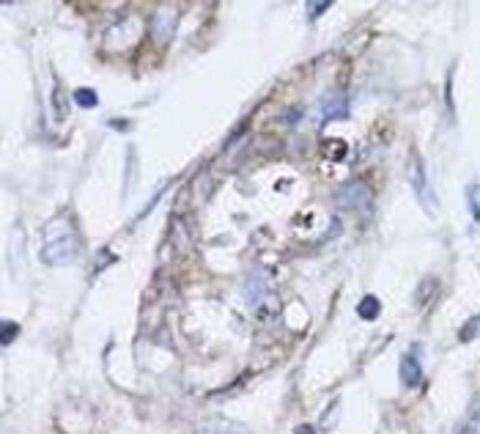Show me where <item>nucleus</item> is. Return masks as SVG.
Masks as SVG:
<instances>
[{
	"mask_svg": "<svg viewBox=\"0 0 480 434\" xmlns=\"http://www.w3.org/2000/svg\"><path fill=\"white\" fill-rule=\"evenodd\" d=\"M75 102H77L80 107H85V110H94V107L99 105V97H96L94 88H77V91H75Z\"/></svg>",
	"mask_w": 480,
	"mask_h": 434,
	"instance_id": "nucleus-11",
	"label": "nucleus"
},
{
	"mask_svg": "<svg viewBox=\"0 0 480 434\" xmlns=\"http://www.w3.org/2000/svg\"><path fill=\"white\" fill-rule=\"evenodd\" d=\"M406 176H409V184H412V190H414V195H417V201L428 209V212H434V203H431V187H428V176H425V168H423V159H420V154H409V159H406Z\"/></svg>",
	"mask_w": 480,
	"mask_h": 434,
	"instance_id": "nucleus-2",
	"label": "nucleus"
},
{
	"mask_svg": "<svg viewBox=\"0 0 480 434\" xmlns=\"http://www.w3.org/2000/svg\"><path fill=\"white\" fill-rule=\"evenodd\" d=\"M321 113L324 118H346L349 116V105H346V97L341 91H330L324 99H321Z\"/></svg>",
	"mask_w": 480,
	"mask_h": 434,
	"instance_id": "nucleus-6",
	"label": "nucleus"
},
{
	"mask_svg": "<svg viewBox=\"0 0 480 434\" xmlns=\"http://www.w3.org/2000/svg\"><path fill=\"white\" fill-rule=\"evenodd\" d=\"M398 374H401V382L406 385V387H414V385H420V360L414 357V355H403L401 357V368H398Z\"/></svg>",
	"mask_w": 480,
	"mask_h": 434,
	"instance_id": "nucleus-7",
	"label": "nucleus"
},
{
	"mask_svg": "<svg viewBox=\"0 0 480 434\" xmlns=\"http://www.w3.org/2000/svg\"><path fill=\"white\" fill-rule=\"evenodd\" d=\"M330 6H332L330 0H327V3H308V17H310V20H319V14H324Z\"/></svg>",
	"mask_w": 480,
	"mask_h": 434,
	"instance_id": "nucleus-15",
	"label": "nucleus"
},
{
	"mask_svg": "<svg viewBox=\"0 0 480 434\" xmlns=\"http://www.w3.org/2000/svg\"><path fill=\"white\" fill-rule=\"evenodd\" d=\"M195 434H248V429L228 418H209L195 426Z\"/></svg>",
	"mask_w": 480,
	"mask_h": 434,
	"instance_id": "nucleus-5",
	"label": "nucleus"
},
{
	"mask_svg": "<svg viewBox=\"0 0 480 434\" xmlns=\"http://www.w3.org/2000/svg\"><path fill=\"white\" fill-rule=\"evenodd\" d=\"M477 330H480V316H475V319H469V322H466V327H464V330L458 333V338H461V341H472Z\"/></svg>",
	"mask_w": 480,
	"mask_h": 434,
	"instance_id": "nucleus-14",
	"label": "nucleus"
},
{
	"mask_svg": "<svg viewBox=\"0 0 480 434\" xmlns=\"http://www.w3.org/2000/svg\"><path fill=\"white\" fill-rule=\"evenodd\" d=\"M176 25H178V12L173 6H162L151 20V36L157 39V44H168L176 34Z\"/></svg>",
	"mask_w": 480,
	"mask_h": 434,
	"instance_id": "nucleus-4",
	"label": "nucleus"
},
{
	"mask_svg": "<svg viewBox=\"0 0 480 434\" xmlns=\"http://www.w3.org/2000/svg\"><path fill=\"white\" fill-rule=\"evenodd\" d=\"M466 201H469L472 217H475V220H480V187H477V181H472L466 187Z\"/></svg>",
	"mask_w": 480,
	"mask_h": 434,
	"instance_id": "nucleus-12",
	"label": "nucleus"
},
{
	"mask_svg": "<svg viewBox=\"0 0 480 434\" xmlns=\"http://www.w3.org/2000/svg\"><path fill=\"white\" fill-rule=\"evenodd\" d=\"M20 335V324L17 322H3V335H0V344H3V346H12V341Z\"/></svg>",
	"mask_w": 480,
	"mask_h": 434,
	"instance_id": "nucleus-13",
	"label": "nucleus"
},
{
	"mask_svg": "<svg viewBox=\"0 0 480 434\" xmlns=\"http://www.w3.org/2000/svg\"><path fill=\"white\" fill-rule=\"evenodd\" d=\"M379 311H382V305H379V300H376L373 294L362 297V300H360V305H357V316H360V319H365V322L376 319V316H379Z\"/></svg>",
	"mask_w": 480,
	"mask_h": 434,
	"instance_id": "nucleus-9",
	"label": "nucleus"
},
{
	"mask_svg": "<svg viewBox=\"0 0 480 434\" xmlns=\"http://www.w3.org/2000/svg\"><path fill=\"white\" fill-rule=\"evenodd\" d=\"M436 292H439V281H436V278H425V281L420 283L417 294H414L417 305H420V308H425V305H428V303L436 297Z\"/></svg>",
	"mask_w": 480,
	"mask_h": 434,
	"instance_id": "nucleus-8",
	"label": "nucleus"
},
{
	"mask_svg": "<svg viewBox=\"0 0 480 434\" xmlns=\"http://www.w3.org/2000/svg\"><path fill=\"white\" fill-rule=\"evenodd\" d=\"M80 253V234L69 214H58L44 226V242H42V261L50 267L72 264Z\"/></svg>",
	"mask_w": 480,
	"mask_h": 434,
	"instance_id": "nucleus-1",
	"label": "nucleus"
},
{
	"mask_svg": "<svg viewBox=\"0 0 480 434\" xmlns=\"http://www.w3.org/2000/svg\"><path fill=\"white\" fill-rule=\"evenodd\" d=\"M458 434H480V409H477V398L469 409V418L458 426Z\"/></svg>",
	"mask_w": 480,
	"mask_h": 434,
	"instance_id": "nucleus-10",
	"label": "nucleus"
},
{
	"mask_svg": "<svg viewBox=\"0 0 480 434\" xmlns=\"http://www.w3.org/2000/svg\"><path fill=\"white\" fill-rule=\"evenodd\" d=\"M335 201H338V206H343V209L365 212L368 203H371V190H368L365 181H349V184H343V187L338 190Z\"/></svg>",
	"mask_w": 480,
	"mask_h": 434,
	"instance_id": "nucleus-3",
	"label": "nucleus"
},
{
	"mask_svg": "<svg viewBox=\"0 0 480 434\" xmlns=\"http://www.w3.org/2000/svg\"><path fill=\"white\" fill-rule=\"evenodd\" d=\"M294 434H316V429L310 426V423H302V426H297V431Z\"/></svg>",
	"mask_w": 480,
	"mask_h": 434,
	"instance_id": "nucleus-16",
	"label": "nucleus"
}]
</instances>
